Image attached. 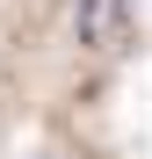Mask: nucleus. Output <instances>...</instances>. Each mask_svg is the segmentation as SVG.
Here are the masks:
<instances>
[{
	"mask_svg": "<svg viewBox=\"0 0 152 159\" xmlns=\"http://www.w3.org/2000/svg\"><path fill=\"white\" fill-rule=\"evenodd\" d=\"M131 22H138V7L131 0H72V43L80 51H123L131 43Z\"/></svg>",
	"mask_w": 152,
	"mask_h": 159,
	"instance_id": "obj_1",
	"label": "nucleus"
}]
</instances>
